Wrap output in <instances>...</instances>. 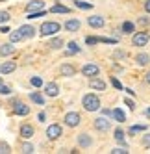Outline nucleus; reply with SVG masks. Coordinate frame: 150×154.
Instances as JSON below:
<instances>
[{"label":"nucleus","instance_id":"nucleus-4","mask_svg":"<svg viewBox=\"0 0 150 154\" xmlns=\"http://www.w3.org/2000/svg\"><path fill=\"white\" fill-rule=\"evenodd\" d=\"M98 72H100V69H98V65H94V63H87V65H83V69H82V74L89 76V78L98 76Z\"/></svg>","mask_w":150,"mask_h":154},{"label":"nucleus","instance_id":"nucleus-33","mask_svg":"<svg viewBox=\"0 0 150 154\" xmlns=\"http://www.w3.org/2000/svg\"><path fill=\"white\" fill-rule=\"evenodd\" d=\"M145 130H146V126H143V125H135V126L130 128V134H135V132H145Z\"/></svg>","mask_w":150,"mask_h":154},{"label":"nucleus","instance_id":"nucleus-26","mask_svg":"<svg viewBox=\"0 0 150 154\" xmlns=\"http://www.w3.org/2000/svg\"><path fill=\"white\" fill-rule=\"evenodd\" d=\"M30 98H32V100H34L35 104H41V106L45 104V98H43V97H41L37 91H35V93H32V95H30Z\"/></svg>","mask_w":150,"mask_h":154},{"label":"nucleus","instance_id":"nucleus-27","mask_svg":"<svg viewBox=\"0 0 150 154\" xmlns=\"http://www.w3.org/2000/svg\"><path fill=\"white\" fill-rule=\"evenodd\" d=\"M35 149H34V145L32 143H22L20 145V152H24V154H30V152H34Z\"/></svg>","mask_w":150,"mask_h":154},{"label":"nucleus","instance_id":"nucleus-15","mask_svg":"<svg viewBox=\"0 0 150 154\" xmlns=\"http://www.w3.org/2000/svg\"><path fill=\"white\" fill-rule=\"evenodd\" d=\"M43 8H45V2H43V0H34V2H30L26 6V11L32 13V11H39V9H43Z\"/></svg>","mask_w":150,"mask_h":154},{"label":"nucleus","instance_id":"nucleus-3","mask_svg":"<svg viewBox=\"0 0 150 154\" xmlns=\"http://www.w3.org/2000/svg\"><path fill=\"white\" fill-rule=\"evenodd\" d=\"M148 39H150V35L146 34V32H137V34L132 37V43L135 47H145L148 43Z\"/></svg>","mask_w":150,"mask_h":154},{"label":"nucleus","instance_id":"nucleus-38","mask_svg":"<svg viewBox=\"0 0 150 154\" xmlns=\"http://www.w3.org/2000/svg\"><path fill=\"white\" fill-rule=\"evenodd\" d=\"M85 43H87V45H96V43H100V37H87Z\"/></svg>","mask_w":150,"mask_h":154},{"label":"nucleus","instance_id":"nucleus-43","mask_svg":"<svg viewBox=\"0 0 150 154\" xmlns=\"http://www.w3.org/2000/svg\"><path fill=\"white\" fill-rule=\"evenodd\" d=\"M9 32H11V30H9L8 26H2V28H0V34H9Z\"/></svg>","mask_w":150,"mask_h":154},{"label":"nucleus","instance_id":"nucleus-2","mask_svg":"<svg viewBox=\"0 0 150 154\" xmlns=\"http://www.w3.org/2000/svg\"><path fill=\"white\" fill-rule=\"evenodd\" d=\"M61 30V24L56 23V20H48V23H43L39 28V34L41 35H54Z\"/></svg>","mask_w":150,"mask_h":154},{"label":"nucleus","instance_id":"nucleus-42","mask_svg":"<svg viewBox=\"0 0 150 154\" xmlns=\"http://www.w3.org/2000/svg\"><path fill=\"white\" fill-rule=\"evenodd\" d=\"M124 104H126V106H130V109H134V108H135L134 100H130V98H126V100H124Z\"/></svg>","mask_w":150,"mask_h":154},{"label":"nucleus","instance_id":"nucleus-10","mask_svg":"<svg viewBox=\"0 0 150 154\" xmlns=\"http://www.w3.org/2000/svg\"><path fill=\"white\" fill-rule=\"evenodd\" d=\"M19 30H20V34H22L24 39H30V37H34V35H35V28H34V26H30V24H22Z\"/></svg>","mask_w":150,"mask_h":154},{"label":"nucleus","instance_id":"nucleus-5","mask_svg":"<svg viewBox=\"0 0 150 154\" xmlns=\"http://www.w3.org/2000/svg\"><path fill=\"white\" fill-rule=\"evenodd\" d=\"M80 121H82V117H80V113H76V112H70V113L65 115V125L70 126V128L78 126V125H80Z\"/></svg>","mask_w":150,"mask_h":154},{"label":"nucleus","instance_id":"nucleus-17","mask_svg":"<svg viewBox=\"0 0 150 154\" xmlns=\"http://www.w3.org/2000/svg\"><path fill=\"white\" fill-rule=\"evenodd\" d=\"M32 136H34V126H32V125H22V126H20V137L30 139Z\"/></svg>","mask_w":150,"mask_h":154},{"label":"nucleus","instance_id":"nucleus-45","mask_svg":"<svg viewBox=\"0 0 150 154\" xmlns=\"http://www.w3.org/2000/svg\"><path fill=\"white\" fill-rule=\"evenodd\" d=\"M102 113L104 115H113V112H110V109H102Z\"/></svg>","mask_w":150,"mask_h":154},{"label":"nucleus","instance_id":"nucleus-22","mask_svg":"<svg viewBox=\"0 0 150 154\" xmlns=\"http://www.w3.org/2000/svg\"><path fill=\"white\" fill-rule=\"evenodd\" d=\"M67 47H69V50L65 52L67 56H72V54H78V52H80V47H78V43H74V41H70Z\"/></svg>","mask_w":150,"mask_h":154},{"label":"nucleus","instance_id":"nucleus-12","mask_svg":"<svg viewBox=\"0 0 150 154\" xmlns=\"http://www.w3.org/2000/svg\"><path fill=\"white\" fill-rule=\"evenodd\" d=\"M89 85H91V89H96V91H104L106 89V82L100 80V78H96V76H93V78H91Z\"/></svg>","mask_w":150,"mask_h":154},{"label":"nucleus","instance_id":"nucleus-31","mask_svg":"<svg viewBox=\"0 0 150 154\" xmlns=\"http://www.w3.org/2000/svg\"><path fill=\"white\" fill-rule=\"evenodd\" d=\"M115 139L124 145V132H122V130H115Z\"/></svg>","mask_w":150,"mask_h":154},{"label":"nucleus","instance_id":"nucleus-29","mask_svg":"<svg viewBox=\"0 0 150 154\" xmlns=\"http://www.w3.org/2000/svg\"><path fill=\"white\" fill-rule=\"evenodd\" d=\"M9 152H11L9 145H8V143H4V141H0V154H9Z\"/></svg>","mask_w":150,"mask_h":154},{"label":"nucleus","instance_id":"nucleus-32","mask_svg":"<svg viewBox=\"0 0 150 154\" xmlns=\"http://www.w3.org/2000/svg\"><path fill=\"white\" fill-rule=\"evenodd\" d=\"M30 84L34 85V87H41V85H43V80L39 78V76H34V78L30 80Z\"/></svg>","mask_w":150,"mask_h":154},{"label":"nucleus","instance_id":"nucleus-28","mask_svg":"<svg viewBox=\"0 0 150 154\" xmlns=\"http://www.w3.org/2000/svg\"><path fill=\"white\" fill-rule=\"evenodd\" d=\"M134 30H135L134 23H124V24H122V32H124V34H132Z\"/></svg>","mask_w":150,"mask_h":154},{"label":"nucleus","instance_id":"nucleus-13","mask_svg":"<svg viewBox=\"0 0 150 154\" xmlns=\"http://www.w3.org/2000/svg\"><path fill=\"white\" fill-rule=\"evenodd\" d=\"M17 69V63L15 61H6L0 65V74H9V72H13Z\"/></svg>","mask_w":150,"mask_h":154},{"label":"nucleus","instance_id":"nucleus-44","mask_svg":"<svg viewBox=\"0 0 150 154\" xmlns=\"http://www.w3.org/2000/svg\"><path fill=\"white\" fill-rule=\"evenodd\" d=\"M145 9H146V13H150V0H146V2H145Z\"/></svg>","mask_w":150,"mask_h":154},{"label":"nucleus","instance_id":"nucleus-11","mask_svg":"<svg viewBox=\"0 0 150 154\" xmlns=\"http://www.w3.org/2000/svg\"><path fill=\"white\" fill-rule=\"evenodd\" d=\"M87 23H89V26H91V28H102V26L106 24V20H104L100 15H93V17H89Z\"/></svg>","mask_w":150,"mask_h":154},{"label":"nucleus","instance_id":"nucleus-21","mask_svg":"<svg viewBox=\"0 0 150 154\" xmlns=\"http://www.w3.org/2000/svg\"><path fill=\"white\" fill-rule=\"evenodd\" d=\"M135 61H137V65H148L150 63V56L148 54H137Z\"/></svg>","mask_w":150,"mask_h":154},{"label":"nucleus","instance_id":"nucleus-6","mask_svg":"<svg viewBox=\"0 0 150 154\" xmlns=\"http://www.w3.org/2000/svg\"><path fill=\"white\" fill-rule=\"evenodd\" d=\"M94 128L98 130V132H108L110 130V126H111V123L106 117H98V119H94Z\"/></svg>","mask_w":150,"mask_h":154},{"label":"nucleus","instance_id":"nucleus-37","mask_svg":"<svg viewBox=\"0 0 150 154\" xmlns=\"http://www.w3.org/2000/svg\"><path fill=\"white\" fill-rule=\"evenodd\" d=\"M111 84H113V87H115V89H119V91L122 89V84H121L119 80H117L115 76H111Z\"/></svg>","mask_w":150,"mask_h":154},{"label":"nucleus","instance_id":"nucleus-35","mask_svg":"<svg viewBox=\"0 0 150 154\" xmlns=\"http://www.w3.org/2000/svg\"><path fill=\"white\" fill-rule=\"evenodd\" d=\"M76 8H80V9H91L93 8V4H89V2H76Z\"/></svg>","mask_w":150,"mask_h":154},{"label":"nucleus","instance_id":"nucleus-9","mask_svg":"<svg viewBox=\"0 0 150 154\" xmlns=\"http://www.w3.org/2000/svg\"><path fill=\"white\" fill-rule=\"evenodd\" d=\"M78 145H80L82 149H89V147L93 145L91 136H89V134H80V136H78Z\"/></svg>","mask_w":150,"mask_h":154},{"label":"nucleus","instance_id":"nucleus-49","mask_svg":"<svg viewBox=\"0 0 150 154\" xmlns=\"http://www.w3.org/2000/svg\"><path fill=\"white\" fill-rule=\"evenodd\" d=\"M0 2H2V0H0Z\"/></svg>","mask_w":150,"mask_h":154},{"label":"nucleus","instance_id":"nucleus-16","mask_svg":"<svg viewBox=\"0 0 150 154\" xmlns=\"http://www.w3.org/2000/svg\"><path fill=\"white\" fill-rule=\"evenodd\" d=\"M80 20L78 19H70V20H67V23H65V30L67 32H78L80 30Z\"/></svg>","mask_w":150,"mask_h":154},{"label":"nucleus","instance_id":"nucleus-36","mask_svg":"<svg viewBox=\"0 0 150 154\" xmlns=\"http://www.w3.org/2000/svg\"><path fill=\"white\" fill-rule=\"evenodd\" d=\"M113 58H115V60H122V58H126V52H122V50H115V52H113Z\"/></svg>","mask_w":150,"mask_h":154},{"label":"nucleus","instance_id":"nucleus-19","mask_svg":"<svg viewBox=\"0 0 150 154\" xmlns=\"http://www.w3.org/2000/svg\"><path fill=\"white\" fill-rule=\"evenodd\" d=\"M15 52V47H13V43H8V45H2L0 47V56H9V54H13Z\"/></svg>","mask_w":150,"mask_h":154},{"label":"nucleus","instance_id":"nucleus-1","mask_svg":"<svg viewBox=\"0 0 150 154\" xmlns=\"http://www.w3.org/2000/svg\"><path fill=\"white\" fill-rule=\"evenodd\" d=\"M82 104H83V108L87 109V112H96V109H100V98L94 93H89V95H85L82 98Z\"/></svg>","mask_w":150,"mask_h":154},{"label":"nucleus","instance_id":"nucleus-24","mask_svg":"<svg viewBox=\"0 0 150 154\" xmlns=\"http://www.w3.org/2000/svg\"><path fill=\"white\" fill-rule=\"evenodd\" d=\"M50 11L52 13H70V8H67V6H52Z\"/></svg>","mask_w":150,"mask_h":154},{"label":"nucleus","instance_id":"nucleus-48","mask_svg":"<svg viewBox=\"0 0 150 154\" xmlns=\"http://www.w3.org/2000/svg\"><path fill=\"white\" fill-rule=\"evenodd\" d=\"M146 113H148V115H150V108H148V112H146Z\"/></svg>","mask_w":150,"mask_h":154},{"label":"nucleus","instance_id":"nucleus-34","mask_svg":"<svg viewBox=\"0 0 150 154\" xmlns=\"http://www.w3.org/2000/svg\"><path fill=\"white\" fill-rule=\"evenodd\" d=\"M8 20H9V13H8V11H4V9H2V11H0V24L8 23Z\"/></svg>","mask_w":150,"mask_h":154},{"label":"nucleus","instance_id":"nucleus-41","mask_svg":"<svg viewBox=\"0 0 150 154\" xmlns=\"http://www.w3.org/2000/svg\"><path fill=\"white\" fill-rule=\"evenodd\" d=\"M126 152H128L126 149H113L111 150V154H126Z\"/></svg>","mask_w":150,"mask_h":154},{"label":"nucleus","instance_id":"nucleus-23","mask_svg":"<svg viewBox=\"0 0 150 154\" xmlns=\"http://www.w3.org/2000/svg\"><path fill=\"white\" fill-rule=\"evenodd\" d=\"M113 117H115V121H117V123H124V121H126V115H124V112H122V109H119V108H117V109H113Z\"/></svg>","mask_w":150,"mask_h":154},{"label":"nucleus","instance_id":"nucleus-25","mask_svg":"<svg viewBox=\"0 0 150 154\" xmlns=\"http://www.w3.org/2000/svg\"><path fill=\"white\" fill-rule=\"evenodd\" d=\"M48 47L50 48H61L63 47V39H59V37H54V39H50V43H48Z\"/></svg>","mask_w":150,"mask_h":154},{"label":"nucleus","instance_id":"nucleus-46","mask_svg":"<svg viewBox=\"0 0 150 154\" xmlns=\"http://www.w3.org/2000/svg\"><path fill=\"white\" fill-rule=\"evenodd\" d=\"M146 82H148V84H150V72H148V74H146Z\"/></svg>","mask_w":150,"mask_h":154},{"label":"nucleus","instance_id":"nucleus-14","mask_svg":"<svg viewBox=\"0 0 150 154\" xmlns=\"http://www.w3.org/2000/svg\"><path fill=\"white\" fill-rule=\"evenodd\" d=\"M45 93H46L48 97H58V93H59V87H58V84H56V82H50V84H46V85H45Z\"/></svg>","mask_w":150,"mask_h":154},{"label":"nucleus","instance_id":"nucleus-39","mask_svg":"<svg viewBox=\"0 0 150 154\" xmlns=\"http://www.w3.org/2000/svg\"><path fill=\"white\" fill-rule=\"evenodd\" d=\"M9 93H11V89H9V87L8 85H0V95H9Z\"/></svg>","mask_w":150,"mask_h":154},{"label":"nucleus","instance_id":"nucleus-30","mask_svg":"<svg viewBox=\"0 0 150 154\" xmlns=\"http://www.w3.org/2000/svg\"><path fill=\"white\" fill-rule=\"evenodd\" d=\"M43 15H45V11H43V9H39V11H32V13H28L26 19H39V17H43Z\"/></svg>","mask_w":150,"mask_h":154},{"label":"nucleus","instance_id":"nucleus-47","mask_svg":"<svg viewBox=\"0 0 150 154\" xmlns=\"http://www.w3.org/2000/svg\"><path fill=\"white\" fill-rule=\"evenodd\" d=\"M0 85H2V76H0Z\"/></svg>","mask_w":150,"mask_h":154},{"label":"nucleus","instance_id":"nucleus-40","mask_svg":"<svg viewBox=\"0 0 150 154\" xmlns=\"http://www.w3.org/2000/svg\"><path fill=\"white\" fill-rule=\"evenodd\" d=\"M143 145H145V147H150V134H146V136L143 137Z\"/></svg>","mask_w":150,"mask_h":154},{"label":"nucleus","instance_id":"nucleus-18","mask_svg":"<svg viewBox=\"0 0 150 154\" xmlns=\"http://www.w3.org/2000/svg\"><path fill=\"white\" fill-rule=\"evenodd\" d=\"M59 72H61L63 76H74V74H76V69H74L70 63H63L61 69H59Z\"/></svg>","mask_w":150,"mask_h":154},{"label":"nucleus","instance_id":"nucleus-7","mask_svg":"<svg viewBox=\"0 0 150 154\" xmlns=\"http://www.w3.org/2000/svg\"><path fill=\"white\" fill-rule=\"evenodd\" d=\"M61 136V126L59 125H50L46 128V137L48 139H58Z\"/></svg>","mask_w":150,"mask_h":154},{"label":"nucleus","instance_id":"nucleus-20","mask_svg":"<svg viewBox=\"0 0 150 154\" xmlns=\"http://www.w3.org/2000/svg\"><path fill=\"white\" fill-rule=\"evenodd\" d=\"M22 34H20V30H11L9 32V41L11 43H19V41H22Z\"/></svg>","mask_w":150,"mask_h":154},{"label":"nucleus","instance_id":"nucleus-8","mask_svg":"<svg viewBox=\"0 0 150 154\" xmlns=\"http://www.w3.org/2000/svg\"><path fill=\"white\" fill-rule=\"evenodd\" d=\"M13 112H15V115H22V117H26V115L30 113V108H28L26 104H22V102H15Z\"/></svg>","mask_w":150,"mask_h":154}]
</instances>
